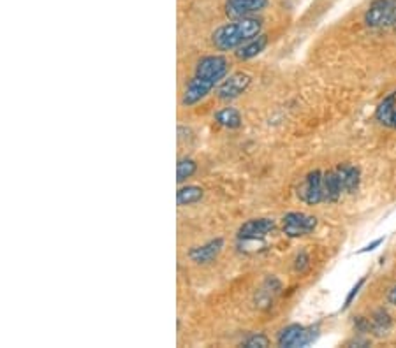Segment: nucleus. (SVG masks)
<instances>
[{
	"mask_svg": "<svg viewBox=\"0 0 396 348\" xmlns=\"http://www.w3.org/2000/svg\"><path fill=\"white\" fill-rule=\"evenodd\" d=\"M229 73V62L222 55H207L197 62L194 76L185 85L182 104L190 107L207 99L215 87L222 83L224 78Z\"/></svg>",
	"mask_w": 396,
	"mask_h": 348,
	"instance_id": "1",
	"label": "nucleus"
},
{
	"mask_svg": "<svg viewBox=\"0 0 396 348\" xmlns=\"http://www.w3.org/2000/svg\"><path fill=\"white\" fill-rule=\"evenodd\" d=\"M261 30H263V21L259 18H240V20H233L231 23L217 28L212 36V43L219 51H233L249 41L256 39Z\"/></svg>",
	"mask_w": 396,
	"mask_h": 348,
	"instance_id": "2",
	"label": "nucleus"
},
{
	"mask_svg": "<svg viewBox=\"0 0 396 348\" xmlns=\"http://www.w3.org/2000/svg\"><path fill=\"white\" fill-rule=\"evenodd\" d=\"M365 23L372 30L396 32V0H373L365 11Z\"/></svg>",
	"mask_w": 396,
	"mask_h": 348,
	"instance_id": "3",
	"label": "nucleus"
},
{
	"mask_svg": "<svg viewBox=\"0 0 396 348\" xmlns=\"http://www.w3.org/2000/svg\"><path fill=\"white\" fill-rule=\"evenodd\" d=\"M319 332H321L319 324L316 325L291 324L278 332V336H276V345L283 348L308 347L317 342Z\"/></svg>",
	"mask_w": 396,
	"mask_h": 348,
	"instance_id": "4",
	"label": "nucleus"
},
{
	"mask_svg": "<svg viewBox=\"0 0 396 348\" xmlns=\"http://www.w3.org/2000/svg\"><path fill=\"white\" fill-rule=\"evenodd\" d=\"M317 218L313 215L306 213L291 211L283 215L282 218V231L287 238H303V236L312 234L317 229Z\"/></svg>",
	"mask_w": 396,
	"mask_h": 348,
	"instance_id": "5",
	"label": "nucleus"
},
{
	"mask_svg": "<svg viewBox=\"0 0 396 348\" xmlns=\"http://www.w3.org/2000/svg\"><path fill=\"white\" fill-rule=\"evenodd\" d=\"M298 197L301 203L308 206H317L324 203V173L316 169L305 176L301 185L298 186Z\"/></svg>",
	"mask_w": 396,
	"mask_h": 348,
	"instance_id": "6",
	"label": "nucleus"
},
{
	"mask_svg": "<svg viewBox=\"0 0 396 348\" xmlns=\"http://www.w3.org/2000/svg\"><path fill=\"white\" fill-rule=\"evenodd\" d=\"M276 229L273 218H252L245 222L238 231V241L249 245V243H263L268 234Z\"/></svg>",
	"mask_w": 396,
	"mask_h": 348,
	"instance_id": "7",
	"label": "nucleus"
},
{
	"mask_svg": "<svg viewBox=\"0 0 396 348\" xmlns=\"http://www.w3.org/2000/svg\"><path fill=\"white\" fill-rule=\"evenodd\" d=\"M252 78L245 73H234L231 76H226L222 80V83L217 88V95L222 100H234L249 90Z\"/></svg>",
	"mask_w": 396,
	"mask_h": 348,
	"instance_id": "8",
	"label": "nucleus"
},
{
	"mask_svg": "<svg viewBox=\"0 0 396 348\" xmlns=\"http://www.w3.org/2000/svg\"><path fill=\"white\" fill-rule=\"evenodd\" d=\"M268 4L270 0H226L224 11L231 20H240V18H250L263 13Z\"/></svg>",
	"mask_w": 396,
	"mask_h": 348,
	"instance_id": "9",
	"label": "nucleus"
},
{
	"mask_svg": "<svg viewBox=\"0 0 396 348\" xmlns=\"http://www.w3.org/2000/svg\"><path fill=\"white\" fill-rule=\"evenodd\" d=\"M222 250H224V238H215V239H210L208 243H204V245L190 248L187 255H189V259L192 260L194 264L204 265L214 262L217 257L220 255Z\"/></svg>",
	"mask_w": 396,
	"mask_h": 348,
	"instance_id": "10",
	"label": "nucleus"
},
{
	"mask_svg": "<svg viewBox=\"0 0 396 348\" xmlns=\"http://www.w3.org/2000/svg\"><path fill=\"white\" fill-rule=\"evenodd\" d=\"M375 120L380 125L396 130V90L387 93L375 110Z\"/></svg>",
	"mask_w": 396,
	"mask_h": 348,
	"instance_id": "11",
	"label": "nucleus"
},
{
	"mask_svg": "<svg viewBox=\"0 0 396 348\" xmlns=\"http://www.w3.org/2000/svg\"><path fill=\"white\" fill-rule=\"evenodd\" d=\"M335 169L340 176V181H342L343 192H345V194H356L358 190H360V185H361L360 167L354 166V164H340V166H336Z\"/></svg>",
	"mask_w": 396,
	"mask_h": 348,
	"instance_id": "12",
	"label": "nucleus"
},
{
	"mask_svg": "<svg viewBox=\"0 0 396 348\" xmlns=\"http://www.w3.org/2000/svg\"><path fill=\"white\" fill-rule=\"evenodd\" d=\"M343 194L345 192L336 169L324 171V203H338Z\"/></svg>",
	"mask_w": 396,
	"mask_h": 348,
	"instance_id": "13",
	"label": "nucleus"
},
{
	"mask_svg": "<svg viewBox=\"0 0 396 348\" xmlns=\"http://www.w3.org/2000/svg\"><path fill=\"white\" fill-rule=\"evenodd\" d=\"M391 327H393V317L390 315L387 310L379 308L370 315V334L382 338L391 331Z\"/></svg>",
	"mask_w": 396,
	"mask_h": 348,
	"instance_id": "14",
	"label": "nucleus"
},
{
	"mask_svg": "<svg viewBox=\"0 0 396 348\" xmlns=\"http://www.w3.org/2000/svg\"><path fill=\"white\" fill-rule=\"evenodd\" d=\"M266 44H268V36H264V33H259L256 39L249 41V43H245L244 46L238 48L236 58L238 60H250V58L257 57L261 51H264Z\"/></svg>",
	"mask_w": 396,
	"mask_h": 348,
	"instance_id": "15",
	"label": "nucleus"
},
{
	"mask_svg": "<svg viewBox=\"0 0 396 348\" xmlns=\"http://www.w3.org/2000/svg\"><path fill=\"white\" fill-rule=\"evenodd\" d=\"M215 122L219 123V125L226 127V129H240L241 127V113L236 110V107H222L220 111H217L215 113Z\"/></svg>",
	"mask_w": 396,
	"mask_h": 348,
	"instance_id": "16",
	"label": "nucleus"
},
{
	"mask_svg": "<svg viewBox=\"0 0 396 348\" xmlns=\"http://www.w3.org/2000/svg\"><path fill=\"white\" fill-rule=\"evenodd\" d=\"M204 197V190L197 185H187L178 189L177 203L178 206H190L197 204Z\"/></svg>",
	"mask_w": 396,
	"mask_h": 348,
	"instance_id": "17",
	"label": "nucleus"
},
{
	"mask_svg": "<svg viewBox=\"0 0 396 348\" xmlns=\"http://www.w3.org/2000/svg\"><path fill=\"white\" fill-rule=\"evenodd\" d=\"M196 171H197V164L194 162L192 159L178 160V166H177V179H178V183H183V181H185V179L192 178Z\"/></svg>",
	"mask_w": 396,
	"mask_h": 348,
	"instance_id": "18",
	"label": "nucleus"
},
{
	"mask_svg": "<svg viewBox=\"0 0 396 348\" xmlns=\"http://www.w3.org/2000/svg\"><path fill=\"white\" fill-rule=\"evenodd\" d=\"M241 345L245 348H266L270 347V339L263 332H254V334L246 336L244 342H241Z\"/></svg>",
	"mask_w": 396,
	"mask_h": 348,
	"instance_id": "19",
	"label": "nucleus"
},
{
	"mask_svg": "<svg viewBox=\"0 0 396 348\" xmlns=\"http://www.w3.org/2000/svg\"><path fill=\"white\" fill-rule=\"evenodd\" d=\"M366 283V276H363V278H360L358 280V283L356 285L353 287V289H350V292L349 294H347V297H345V301H343V306H342V312H345L347 308H350V305H353L354 302V299L358 297V294H360V290L363 289V285Z\"/></svg>",
	"mask_w": 396,
	"mask_h": 348,
	"instance_id": "20",
	"label": "nucleus"
},
{
	"mask_svg": "<svg viewBox=\"0 0 396 348\" xmlns=\"http://www.w3.org/2000/svg\"><path fill=\"white\" fill-rule=\"evenodd\" d=\"M308 268H310V255L305 252V250H301V252L296 255V260H294V271L303 275Z\"/></svg>",
	"mask_w": 396,
	"mask_h": 348,
	"instance_id": "21",
	"label": "nucleus"
},
{
	"mask_svg": "<svg viewBox=\"0 0 396 348\" xmlns=\"http://www.w3.org/2000/svg\"><path fill=\"white\" fill-rule=\"evenodd\" d=\"M354 329L360 334H370V317H354Z\"/></svg>",
	"mask_w": 396,
	"mask_h": 348,
	"instance_id": "22",
	"label": "nucleus"
},
{
	"mask_svg": "<svg viewBox=\"0 0 396 348\" xmlns=\"http://www.w3.org/2000/svg\"><path fill=\"white\" fill-rule=\"evenodd\" d=\"M382 243H384V238H379V239H375V241H372V243H370V245H366V246H363V248H361V250H358V253H360V255H361V253H368V252H373V250H375V248H379V246H380V245H382Z\"/></svg>",
	"mask_w": 396,
	"mask_h": 348,
	"instance_id": "23",
	"label": "nucleus"
},
{
	"mask_svg": "<svg viewBox=\"0 0 396 348\" xmlns=\"http://www.w3.org/2000/svg\"><path fill=\"white\" fill-rule=\"evenodd\" d=\"M347 347H370V339L366 338H354L350 342L345 343Z\"/></svg>",
	"mask_w": 396,
	"mask_h": 348,
	"instance_id": "24",
	"label": "nucleus"
},
{
	"mask_svg": "<svg viewBox=\"0 0 396 348\" xmlns=\"http://www.w3.org/2000/svg\"><path fill=\"white\" fill-rule=\"evenodd\" d=\"M387 302H390L391 306H396V285L387 292Z\"/></svg>",
	"mask_w": 396,
	"mask_h": 348,
	"instance_id": "25",
	"label": "nucleus"
}]
</instances>
